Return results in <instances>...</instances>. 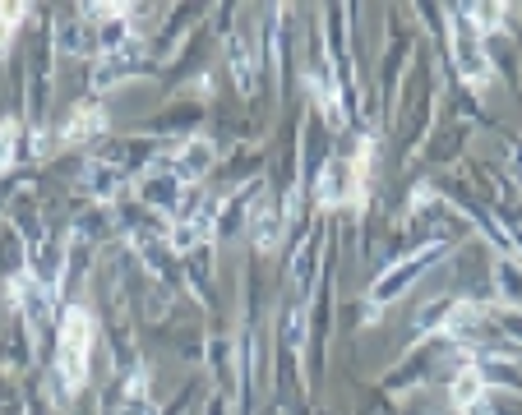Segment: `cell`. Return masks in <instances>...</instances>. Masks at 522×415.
<instances>
[{
    "mask_svg": "<svg viewBox=\"0 0 522 415\" xmlns=\"http://www.w3.org/2000/svg\"><path fill=\"white\" fill-rule=\"evenodd\" d=\"M88 351H93V314L84 305L65 309L61 346H56V402H70L88 379Z\"/></svg>",
    "mask_w": 522,
    "mask_h": 415,
    "instance_id": "obj_1",
    "label": "cell"
},
{
    "mask_svg": "<svg viewBox=\"0 0 522 415\" xmlns=\"http://www.w3.org/2000/svg\"><path fill=\"white\" fill-rule=\"evenodd\" d=\"M444 249H449V240H444V236H435V240H425V245L416 249L412 259L393 263L389 273H384L375 286H370V305H389L393 296H402V291H407V286L416 282V273H421V268H430V263H435L439 254H444Z\"/></svg>",
    "mask_w": 522,
    "mask_h": 415,
    "instance_id": "obj_2",
    "label": "cell"
},
{
    "mask_svg": "<svg viewBox=\"0 0 522 415\" xmlns=\"http://www.w3.org/2000/svg\"><path fill=\"white\" fill-rule=\"evenodd\" d=\"M453 56H458V74L472 88H486L490 83V60H486V47H481V33H476L467 19H462V10H453Z\"/></svg>",
    "mask_w": 522,
    "mask_h": 415,
    "instance_id": "obj_3",
    "label": "cell"
},
{
    "mask_svg": "<svg viewBox=\"0 0 522 415\" xmlns=\"http://www.w3.org/2000/svg\"><path fill=\"white\" fill-rule=\"evenodd\" d=\"M213 157H218V148H213L208 139H185L181 148H176V153L162 162V171H171V176H176L185 190H190V185H199V180L208 176Z\"/></svg>",
    "mask_w": 522,
    "mask_h": 415,
    "instance_id": "obj_4",
    "label": "cell"
},
{
    "mask_svg": "<svg viewBox=\"0 0 522 415\" xmlns=\"http://www.w3.org/2000/svg\"><path fill=\"white\" fill-rule=\"evenodd\" d=\"M453 406H458L462 415H495V411H490L481 369H462V374H458V383H453Z\"/></svg>",
    "mask_w": 522,
    "mask_h": 415,
    "instance_id": "obj_5",
    "label": "cell"
},
{
    "mask_svg": "<svg viewBox=\"0 0 522 415\" xmlns=\"http://www.w3.org/2000/svg\"><path fill=\"white\" fill-rule=\"evenodd\" d=\"M185 213L190 217H181L176 222V231H171V245L176 249H190V245H199V240H208V231H213V203H185Z\"/></svg>",
    "mask_w": 522,
    "mask_h": 415,
    "instance_id": "obj_6",
    "label": "cell"
},
{
    "mask_svg": "<svg viewBox=\"0 0 522 415\" xmlns=\"http://www.w3.org/2000/svg\"><path fill=\"white\" fill-rule=\"evenodd\" d=\"M310 93H315V102L324 107V116L333 120V130H342L347 125V116H342V97H338V79L324 70V60H315V70H310Z\"/></svg>",
    "mask_w": 522,
    "mask_h": 415,
    "instance_id": "obj_7",
    "label": "cell"
},
{
    "mask_svg": "<svg viewBox=\"0 0 522 415\" xmlns=\"http://www.w3.org/2000/svg\"><path fill=\"white\" fill-rule=\"evenodd\" d=\"M102 125H107V111H102L98 102H84V107H79L70 120H65L61 139H65V143H84V139H93Z\"/></svg>",
    "mask_w": 522,
    "mask_h": 415,
    "instance_id": "obj_8",
    "label": "cell"
},
{
    "mask_svg": "<svg viewBox=\"0 0 522 415\" xmlns=\"http://www.w3.org/2000/svg\"><path fill=\"white\" fill-rule=\"evenodd\" d=\"M250 231H255V245L259 249H273L282 236V213H278V203H268L259 199L255 203V213H250Z\"/></svg>",
    "mask_w": 522,
    "mask_h": 415,
    "instance_id": "obj_9",
    "label": "cell"
},
{
    "mask_svg": "<svg viewBox=\"0 0 522 415\" xmlns=\"http://www.w3.org/2000/svg\"><path fill=\"white\" fill-rule=\"evenodd\" d=\"M370 162H375V143L365 139L361 148H356V157H352V185H347V194H342V199L352 203V208H365V185H370Z\"/></svg>",
    "mask_w": 522,
    "mask_h": 415,
    "instance_id": "obj_10",
    "label": "cell"
},
{
    "mask_svg": "<svg viewBox=\"0 0 522 415\" xmlns=\"http://www.w3.org/2000/svg\"><path fill=\"white\" fill-rule=\"evenodd\" d=\"M227 51H231V70H236L241 93H250V88H255V70H250V47H245V37H231Z\"/></svg>",
    "mask_w": 522,
    "mask_h": 415,
    "instance_id": "obj_11",
    "label": "cell"
},
{
    "mask_svg": "<svg viewBox=\"0 0 522 415\" xmlns=\"http://www.w3.org/2000/svg\"><path fill=\"white\" fill-rule=\"evenodd\" d=\"M19 19H24V5H0V51L10 47L14 28H19Z\"/></svg>",
    "mask_w": 522,
    "mask_h": 415,
    "instance_id": "obj_12",
    "label": "cell"
}]
</instances>
